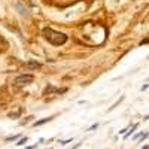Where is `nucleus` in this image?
<instances>
[{"label": "nucleus", "mask_w": 149, "mask_h": 149, "mask_svg": "<svg viewBox=\"0 0 149 149\" xmlns=\"http://www.w3.org/2000/svg\"><path fill=\"white\" fill-rule=\"evenodd\" d=\"M42 34L51 45H54V46H61V45H64L67 42V36L66 34L60 33V31H54L51 27H45L42 30Z\"/></svg>", "instance_id": "f257e3e1"}, {"label": "nucleus", "mask_w": 149, "mask_h": 149, "mask_svg": "<svg viewBox=\"0 0 149 149\" xmlns=\"http://www.w3.org/2000/svg\"><path fill=\"white\" fill-rule=\"evenodd\" d=\"M34 81V76L33 75H28V73H25V75H19L15 77V87H25V85H30L31 82Z\"/></svg>", "instance_id": "f03ea898"}, {"label": "nucleus", "mask_w": 149, "mask_h": 149, "mask_svg": "<svg viewBox=\"0 0 149 149\" xmlns=\"http://www.w3.org/2000/svg\"><path fill=\"white\" fill-rule=\"evenodd\" d=\"M8 49H9V43H8V40H6L3 36H0V54L6 52Z\"/></svg>", "instance_id": "7ed1b4c3"}, {"label": "nucleus", "mask_w": 149, "mask_h": 149, "mask_svg": "<svg viewBox=\"0 0 149 149\" xmlns=\"http://www.w3.org/2000/svg\"><path fill=\"white\" fill-rule=\"evenodd\" d=\"M21 113H23V107H17V111L9 112L8 116H9V118H12V119H18L19 116H21Z\"/></svg>", "instance_id": "20e7f679"}, {"label": "nucleus", "mask_w": 149, "mask_h": 149, "mask_svg": "<svg viewBox=\"0 0 149 149\" xmlns=\"http://www.w3.org/2000/svg\"><path fill=\"white\" fill-rule=\"evenodd\" d=\"M24 66L27 67V69H37V67H40V63L36 61V60H31V61H27Z\"/></svg>", "instance_id": "39448f33"}, {"label": "nucleus", "mask_w": 149, "mask_h": 149, "mask_svg": "<svg viewBox=\"0 0 149 149\" xmlns=\"http://www.w3.org/2000/svg\"><path fill=\"white\" fill-rule=\"evenodd\" d=\"M52 118H54V116H48V118H43V119H40V121H36V122H34V124H33V125H34V127H39V125H43V124H46V122H49V121H51V119H52Z\"/></svg>", "instance_id": "423d86ee"}, {"label": "nucleus", "mask_w": 149, "mask_h": 149, "mask_svg": "<svg viewBox=\"0 0 149 149\" xmlns=\"http://www.w3.org/2000/svg\"><path fill=\"white\" fill-rule=\"evenodd\" d=\"M17 9L19 11V14H21V15H27V9L23 8V3H21V2L17 3Z\"/></svg>", "instance_id": "0eeeda50"}, {"label": "nucleus", "mask_w": 149, "mask_h": 149, "mask_svg": "<svg viewBox=\"0 0 149 149\" xmlns=\"http://www.w3.org/2000/svg\"><path fill=\"white\" fill-rule=\"evenodd\" d=\"M31 119H33V116H27V118H25L24 121H21V122H19V125H25V124H28V122H30Z\"/></svg>", "instance_id": "6e6552de"}, {"label": "nucleus", "mask_w": 149, "mask_h": 149, "mask_svg": "<svg viewBox=\"0 0 149 149\" xmlns=\"http://www.w3.org/2000/svg\"><path fill=\"white\" fill-rule=\"evenodd\" d=\"M136 128H137V124H134V125H133V128H131V131H130V133H128V134H125V136H124V137L127 139V137H128V136H130V134H133V133H134V130H136Z\"/></svg>", "instance_id": "1a4fd4ad"}, {"label": "nucleus", "mask_w": 149, "mask_h": 149, "mask_svg": "<svg viewBox=\"0 0 149 149\" xmlns=\"http://www.w3.org/2000/svg\"><path fill=\"white\" fill-rule=\"evenodd\" d=\"M25 142H27V137H24V139H21V140H19V142H18V143H17V145H18V146H23V145L25 143Z\"/></svg>", "instance_id": "9d476101"}, {"label": "nucleus", "mask_w": 149, "mask_h": 149, "mask_svg": "<svg viewBox=\"0 0 149 149\" xmlns=\"http://www.w3.org/2000/svg\"><path fill=\"white\" fill-rule=\"evenodd\" d=\"M18 139V136H9V137H6V142H11V140H15Z\"/></svg>", "instance_id": "9b49d317"}, {"label": "nucleus", "mask_w": 149, "mask_h": 149, "mask_svg": "<svg viewBox=\"0 0 149 149\" xmlns=\"http://www.w3.org/2000/svg\"><path fill=\"white\" fill-rule=\"evenodd\" d=\"M0 111H2V106H0Z\"/></svg>", "instance_id": "f8f14e48"}]
</instances>
